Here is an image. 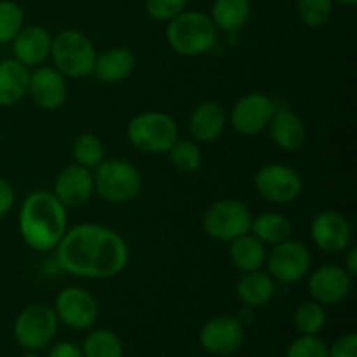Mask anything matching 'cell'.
<instances>
[{
	"label": "cell",
	"instance_id": "6da1fadb",
	"mask_svg": "<svg viewBox=\"0 0 357 357\" xmlns=\"http://www.w3.org/2000/svg\"><path fill=\"white\" fill-rule=\"evenodd\" d=\"M54 250L59 267L77 278L112 279L129 261V248L121 234L96 223L66 230Z\"/></svg>",
	"mask_w": 357,
	"mask_h": 357
},
{
	"label": "cell",
	"instance_id": "7a4b0ae2",
	"mask_svg": "<svg viewBox=\"0 0 357 357\" xmlns=\"http://www.w3.org/2000/svg\"><path fill=\"white\" fill-rule=\"evenodd\" d=\"M17 227L30 248L54 250L68 230V213L52 192L35 190L21 204Z\"/></svg>",
	"mask_w": 357,
	"mask_h": 357
},
{
	"label": "cell",
	"instance_id": "3957f363",
	"mask_svg": "<svg viewBox=\"0 0 357 357\" xmlns=\"http://www.w3.org/2000/svg\"><path fill=\"white\" fill-rule=\"evenodd\" d=\"M166 40L176 54L195 58L215 47L218 40V28L209 14L201 10H183L167 21Z\"/></svg>",
	"mask_w": 357,
	"mask_h": 357
},
{
	"label": "cell",
	"instance_id": "277c9868",
	"mask_svg": "<svg viewBox=\"0 0 357 357\" xmlns=\"http://www.w3.org/2000/svg\"><path fill=\"white\" fill-rule=\"evenodd\" d=\"M96 56V47L82 31L65 30L52 37V63L65 79H84L93 75Z\"/></svg>",
	"mask_w": 357,
	"mask_h": 357
},
{
	"label": "cell",
	"instance_id": "5b68a950",
	"mask_svg": "<svg viewBox=\"0 0 357 357\" xmlns=\"http://www.w3.org/2000/svg\"><path fill=\"white\" fill-rule=\"evenodd\" d=\"M94 192L110 204H128L142 192V173L124 159H105L94 169Z\"/></svg>",
	"mask_w": 357,
	"mask_h": 357
},
{
	"label": "cell",
	"instance_id": "8992f818",
	"mask_svg": "<svg viewBox=\"0 0 357 357\" xmlns=\"http://www.w3.org/2000/svg\"><path fill=\"white\" fill-rule=\"evenodd\" d=\"M129 143L143 153H167L178 139V126L164 112H143L129 121L126 129Z\"/></svg>",
	"mask_w": 357,
	"mask_h": 357
},
{
	"label": "cell",
	"instance_id": "52a82bcc",
	"mask_svg": "<svg viewBox=\"0 0 357 357\" xmlns=\"http://www.w3.org/2000/svg\"><path fill=\"white\" fill-rule=\"evenodd\" d=\"M58 316L54 309L45 303H33L21 310L14 321V340L21 349L37 352L47 347L58 333Z\"/></svg>",
	"mask_w": 357,
	"mask_h": 357
},
{
	"label": "cell",
	"instance_id": "ba28073f",
	"mask_svg": "<svg viewBox=\"0 0 357 357\" xmlns=\"http://www.w3.org/2000/svg\"><path fill=\"white\" fill-rule=\"evenodd\" d=\"M253 215L244 202L236 199H222L206 209L202 227L209 237L216 241H234L251 230Z\"/></svg>",
	"mask_w": 357,
	"mask_h": 357
},
{
	"label": "cell",
	"instance_id": "9c48e42d",
	"mask_svg": "<svg viewBox=\"0 0 357 357\" xmlns=\"http://www.w3.org/2000/svg\"><path fill=\"white\" fill-rule=\"evenodd\" d=\"M265 265L268 268V275L274 281L293 284L309 275L312 257L305 244L286 239L272 248L265 258Z\"/></svg>",
	"mask_w": 357,
	"mask_h": 357
},
{
	"label": "cell",
	"instance_id": "30bf717a",
	"mask_svg": "<svg viewBox=\"0 0 357 357\" xmlns=\"http://www.w3.org/2000/svg\"><path fill=\"white\" fill-rule=\"evenodd\" d=\"M255 188L267 201L275 204H289L302 195L303 180L293 167L271 162L258 169L255 176Z\"/></svg>",
	"mask_w": 357,
	"mask_h": 357
},
{
	"label": "cell",
	"instance_id": "8fae6325",
	"mask_svg": "<svg viewBox=\"0 0 357 357\" xmlns=\"http://www.w3.org/2000/svg\"><path fill=\"white\" fill-rule=\"evenodd\" d=\"M246 342V328L239 317H211L199 331V344L208 354L225 357L239 351Z\"/></svg>",
	"mask_w": 357,
	"mask_h": 357
},
{
	"label": "cell",
	"instance_id": "7c38bea8",
	"mask_svg": "<svg viewBox=\"0 0 357 357\" xmlns=\"http://www.w3.org/2000/svg\"><path fill=\"white\" fill-rule=\"evenodd\" d=\"M54 312L59 323L70 330H89L98 319V302L87 289L70 286L61 289L56 296Z\"/></svg>",
	"mask_w": 357,
	"mask_h": 357
},
{
	"label": "cell",
	"instance_id": "4fadbf2b",
	"mask_svg": "<svg viewBox=\"0 0 357 357\" xmlns=\"http://www.w3.org/2000/svg\"><path fill=\"white\" fill-rule=\"evenodd\" d=\"M274 112L275 105L272 98L264 93H250L239 98L234 105L230 121L241 136H257L267 128Z\"/></svg>",
	"mask_w": 357,
	"mask_h": 357
},
{
	"label": "cell",
	"instance_id": "5bb4252c",
	"mask_svg": "<svg viewBox=\"0 0 357 357\" xmlns=\"http://www.w3.org/2000/svg\"><path fill=\"white\" fill-rule=\"evenodd\" d=\"M307 288L312 300L321 305H338L351 295L352 278L344 267L323 265L310 274Z\"/></svg>",
	"mask_w": 357,
	"mask_h": 357
},
{
	"label": "cell",
	"instance_id": "9a60e30c",
	"mask_svg": "<svg viewBox=\"0 0 357 357\" xmlns=\"http://www.w3.org/2000/svg\"><path fill=\"white\" fill-rule=\"evenodd\" d=\"M310 236L321 251L337 255L347 250L351 244L352 229L344 215L326 209V211L317 213L312 218Z\"/></svg>",
	"mask_w": 357,
	"mask_h": 357
},
{
	"label": "cell",
	"instance_id": "2e32d148",
	"mask_svg": "<svg viewBox=\"0 0 357 357\" xmlns=\"http://www.w3.org/2000/svg\"><path fill=\"white\" fill-rule=\"evenodd\" d=\"M28 94L42 110H58L68 98V86L54 66H38L30 73Z\"/></svg>",
	"mask_w": 357,
	"mask_h": 357
},
{
	"label": "cell",
	"instance_id": "e0dca14e",
	"mask_svg": "<svg viewBox=\"0 0 357 357\" xmlns=\"http://www.w3.org/2000/svg\"><path fill=\"white\" fill-rule=\"evenodd\" d=\"M52 194L66 209L80 208L94 194L93 173H91V169H86L79 164H72V166L65 167L56 178Z\"/></svg>",
	"mask_w": 357,
	"mask_h": 357
},
{
	"label": "cell",
	"instance_id": "ac0fdd59",
	"mask_svg": "<svg viewBox=\"0 0 357 357\" xmlns=\"http://www.w3.org/2000/svg\"><path fill=\"white\" fill-rule=\"evenodd\" d=\"M10 44H13L14 59L24 66H38L51 56L52 37L44 26L30 24L21 28Z\"/></svg>",
	"mask_w": 357,
	"mask_h": 357
},
{
	"label": "cell",
	"instance_id": "d6986e66",
	"mask_svg": "<svg viewBox=\"0 0 357 357\" xmlns=\"http://www.w3.org/2000/svg\"><path fill=\"white\" fill-rule=\"evenodd\" d=\"M227 124L225 110L216 101H204L194 108L188 119V131L195 142L213 143L222 136Z\"/></svg>",
	"mask_w": 357,
	"mask_h": 357
},
{
	"label": "cell",
	"instance_id": "ffe728a7",
	"mask_svg": "<svg viewBox=\"0 0 357 357\" xmlns=\"http://www.w3.org/2000/svg\"><path fill=\"white\" fill-rule=\"evenodd\" d=\"M267 128L271 129L272 142L284 152H296L305 143V124L288 108L275 110Z\"/></svg>",
	"mask_w": 357,
	"mask_h": 357
},
{
	"label": "cell",
	"instance_id": "44dd1931",
	"mask_svg": "<svg viewBox=\"0 0 357 357\" xmlns=\"http://www.w3.org/2000/svg\"><path fill=\"white\" fill-rule=\"evenodd\" d=\"M136 66L135 52L128 47H114L96 56L94 72L98 80L105 84H117L128 79Z\"/></svg>",
	"mask_w": 357,
	"mask_h": 357
},
{
	"label": "cell",
	"instance_id": "7402d4cb",
	"mask_svg": "<svg viewBox=\"0 0 357 357\" xmlns=\"http://www.w3.org/2000/svg\"><path fill=\"white\" fill-rule=\"evenodd\" d=\"M30 70L17 59L0 61V107H10L28 94Z\"/></svg>",
	"mask_w": 357,
	"mask_h": 357
},
{
	"label": "cell",
	"instance_id": "603a6c76",
	"mask_svg": "<svg viewBox=\"0 0 357 357\" xmlns=\"http://www.w3.org/2000/svg\"><path fill=\"white\" fill-rule=\"evenodd\" d=\"M229 257L234 267L244 274V272L260 271L265 265L267 251H265V244L260 239L248 232L237 239L230 241Z\"/></svg>",
	"mask_w": 357,
	"mask_h": 357
},
{
	"label": "cell",
	"instance_id": "cb8c5ba5",
	"mask_svg": "<svg viewBox=\"0 0 357 357\" xmlns=\"http://www.w3.org/2000/svg\"><path fill=\"white\" fill-rule=\"evenodd\" d=\"M251 16L250 0H215L209 17L225 33H237L246 26Z\"/></svg>",
	"mask_w": 357,
	"mask_h": 357
},
{
	"label": "cell",
	"instance_id": "d4e9b609",
	"mask_svg": "<svg viewBox=\"0 0 357 357\" xmlns=\"http://www.w3.org/2000/svg\"><path fill=\"white\" fill-rule=\"evenodd\" d=\"M275 293L274 279L261 271L244 272L237 282V296L246 307H261L272 300Z\"/></svg>",
	"mask_w": 357,
	"mask_h": 357
},
{
	"label": "cell",
	"instance_id": "484cf974",
	"mask_svg": "<svg viewBox=\"0 0 357 357\" xmlns=\"http://www.w3.org/2000/svg\"><path fill=\"white\" fill-rule=\"evenodd\" d=\"M251 234L260 239L265 246H275L282 241L289 239L293 232V225L288 216L278 211H267L261 215L253 216L251 222Z\"/></svg>",
	"mask_w": 357,
	"mask_h": 357
},
{
	"label": "cell",
	"instance_id": "4316f807",
	"mask_svg": "<svg viewBox=\"0 0 357 357\" xmlns=\"http://www.w3.org/2000/svg\"><path fill=\"white\" fill-rule=\"evenodd\" d=\"M72 155L75 164L86 169H96L107 157V146L100 136L93 132H82L72 143Z\"/></svg>",
	"mask_w": 357,
	"mask_h": 357
},
{
	"label": "cell",
	"instance_id": "83f0119b",
	"mask_svg": "<svg viewBox=\"0 0 357 357\" xmlns=\"http://www.w3.org/2000/svg\"><path fill=\"white\" fill-rule=\"evenodd\" d=\"M84 357H124L121 338L110 330H94L80 345Z\"/></svg>",
	"mask_w": 357,
	"mask_h": 357
},
{
	"label": "cell",
	"instance_id": "f1b7e54d",
	"mask_svg": "<svg viewBox=\"0 0 357 357\" xmlns=\"http://www.w3.org/2000/svg\"><path fill=\"white\" fill-rule=\"evenodd\" d=\"M293 321L300 335H319L326 324V310L316 300H307L296 307Z\"/></svg>",
	"mask_w": 357,
	"mask_h": 357
},
{
	"label": "cell",
	"instance_id": "f546056e",
	"mask_svg": "<svg viewBox=\"0 0 357 357\" xmlns=\"http://www.w3.org/2000/svg\"><path fill=\"white\" fill-rule=\"evenodd\" d=\"M169 159L176 169L192 173L197 171L202 164V152L199 145L192 139H180L174 142V145L169 149Z\"/></svg>",
	"mask_w": 357,
	"mask_h": 357
},
{
	"label": "cell",
	"instance_id": "4dcf8cb0",
	"mask_svg": "<svg viewBox=\"0 0 357 357\" xmlns=\"http://www.w3.org/2000/svg\"><path fill=\"white\" fill-rule=\"evenodd\" d=\"M23 26V9L13 0H0V45L10 44Z\"/></svg>",
	"mask_w": 357,
	"mask_h": 357
},
{
	"label": "cell",
	"instance_id": "1f68e13d",
	"mask_svg": "<svg viewBox=\"0 0 357 357\" xmlns=\"http://www.w3.org/2000/svg\"><path fill=\"white\" fill-rule=\"evenodd\" d=\"M333 0H298V16L307 26L319 28L333 14Z\"/></svg>",
	"mask_w": 357,
	"mask_h": 357
},
{
	"label": "cell",
	"instance_id": "d6a6232c",
	"mask_svg": "<svg viewBox=\"0 0 357 357\" xmlns=\"http://www.w3.org/2000/svg\"><path fill=\"white\" fill-rule=\"evenodd\" d=\"M284 357H328V345L317 335H300Z\"/></svg>",
	"mask_w": 357,
	"mask_h": 357
},
{
	"label": "cell",
	"instance_id": "836d02e7",
	"mask_svg": "<svg viewBox=\"0 0 357 357\" xmlns=\"http://www.w3.org/2000/svg\"><path fill=\"white\" fill-rule=\"evenodd\" d=\"M187 0H145V10L152 20L167 23L183 13Z\"/></svg>",
	"mask_w": 357,
	"mask_h": 357
},
{
	"label": "cell",
	"instance_id": "e575fe53",
	"mask_svg": "<svg viewBox=\"0 0 357 357\" xmlns=\"http://www.w3.org/2000/svg\"><path fill=\"white\" fill-rule=\"evenodd\" d=\"M328 357H357V335L347 333L328 347Z\"/></svg>",
	"mask_w": 357,
	"mask_h": 357
},
{
	"label": "cell",
	"instance_id": "d590c367",
	"mask_svg": "<svg viewBox=\"0 0 357 357\" xmlns=\"http://www.w3.org/2000/svg\"><path fill=\"white\" fill-rule=\"evenodd\" d=\"M14 202H16V192H14V187L7 180L0 178V218L6 216L7 213L13 209Z\"/></svg>",
	"mask_w": 357,
	"mask_h": 357
},
{
	"label": "cell",
	"instance_id": "8d00e7d4",
	"mask_svg": "<svg viewBox=\"0 0 357 357\" xmlns=\"http://www.w3.org/2000/svg\"><path fill=\"white\" fill-rule=\"evenodd\" d=\"M47 357H84L82 351L73 342H59L49 351Z\"/></svg>",
	"mask_w": 357,
	"mask_h": 357
},
{
	"label": "cell",
	"instance_id": "74e56055",
	"mask_svg": "<svg viewBox=\"0 0 357 357\" xmlns=\"http://www.w3.org/2000/svg\"><path fill=\"white\" fill-rule=\"evenodd\" d=\"M344 268L347 271V274L351 275V278H356V274H357V250H356V246L349 248L347 257H345Z\"/></svg>",
	"mask_w": 357,
	"mask_h": 357
},
{
	"label": "cell",
	"instance_id": "f35d334b",
	"mask_svg": "<svg viewBox=\"0 0 357 357\" xmlns=\"http://www.w3.org/2000/svg\"><path fill=\"white\" fill-rule=\"evenodd\" d=\"M333 2L342 3V6H356L357 0H333Z\"/></svg>",
	"mask_w": 357,
	"mask_h": 357
},
{
	"label": "cell",
	"instance_id": "ab89813d",
	"mask_svg": "<svg viewBox=\"0 0 357 357\" xmlns=\"http://www.w3.org/2000/svg\"><path fill=\"white\" fill-rule=\"evenodd\" d=\"M20 357H38V356L35 354V352H28V351H26V354H21Z\"/></svg>",
	"mask_w": 357,
	"mask_h": 357
}]
</instances>
